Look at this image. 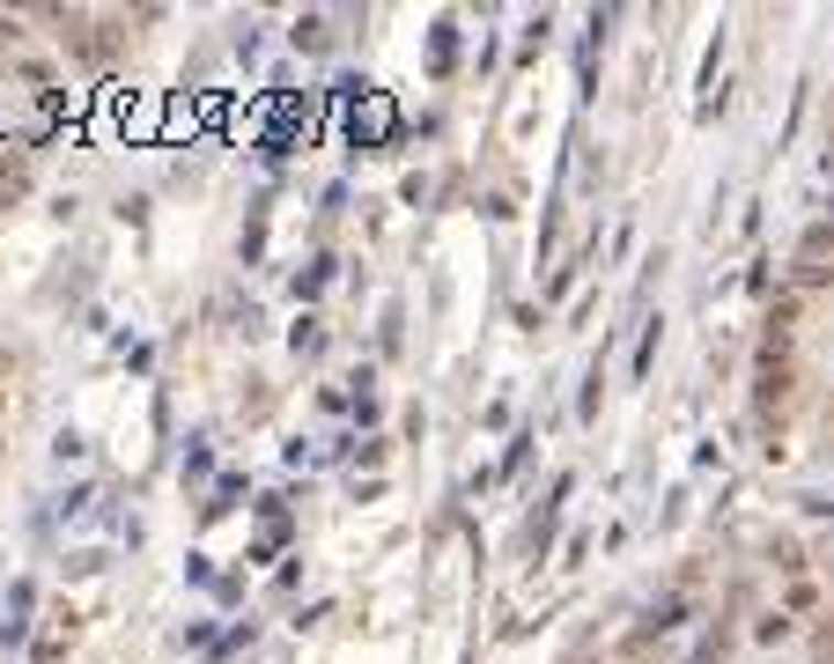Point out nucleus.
Here are the masks:
<instances>
[{"instance_id":"obj_1","label":"nucleus","mask_w":834,"mask_h":664,"mask_svg":"<svg viewBox=\"0 0 834 664\" xmlns=\"http://www.w3.org/2000/svg\"><path fill=\"white\" fill-rule=\"evenodd\" d=\"M790 399H798V362H790V355H761V369H754V414H761L768 450H776V436H783Z\"/></svg>"},{"instance_id":"obj_2","label":"nucleus","mask_w":834,"mask_h":664,"mask_svg":"<svg viewBox=\"0 0 834 664\" xmlns=\"http://www.w3.org/2000/svg\"><path fill=\"white\" fill-rule=\"evenodd\" d=\"M30 193V163L23 155H0V207H15Z\"/></svg>"},{"instance_id":"obj_3","label":"nucleus","mask_w":834,"mask_h":664,"mask_svg":"<svg viewBox=\"0 0 834 664\" xmlns=\"http://www.w3.org/2000/svg\"><path fill=\"white\" fill-rule=\"evenodd\" d=\"M694 664H724V635H710L702 650H694Z\"/></svg>"},{"instance_id":"obj_4","label":"nucleus","mask_w":834,"mask_h":664,"mask_svg":"<svg viewBox=\"0 0 834 664\" xmlns=\"http://www.w3.org/2000/svg\"><path fill=\"white\" fill-rule=\"evenodd\" d=\"M827 443H834V399H827Z\"/></svg>"},{"instance_id":"obj_5","label":"nucleus","mask_w":834,"mask_h":664,"mask_svg":"<svg viewBox=\"0 0 834 664\" xmlns=\"http://www.w3.org/2000/svg\"><path fill=\"white\" fill-rule=\"evenodd\" d=\"M827 133H834V111H827Z\"/></svg>"}]
</instances>
